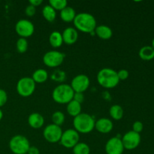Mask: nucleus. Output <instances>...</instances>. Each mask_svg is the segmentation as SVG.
Wrapping results in <instances>:
<instances>
[{
	"mask_svg": "<svg viewBox=\"0 0 154 154\" xmlns=\"http://www.w3.org/2000/svg\"><path fill=\"white\" fill-rule=\"evenodd\" d=\"M73 23L77 30L88 34L94 32L97 26L96 18L92 14L86 12L76 14Z\"/></svg>",
	"mask_w": 154,
	"mask_h": 154,
	"instance_id": "f257e3e1",
	"label": "nucleus"
},
{
	"mask_svg": "<svg viewBox=\"0 0 154 154\" xmlns=\"http://www.w3.org/2000/svg\"><path fill=\"white\" fill-rule=\"evenodd\" d=\"M97 81L104 88L112 89L118 85L120 80L117 76V72L109 68H104L98 72Z\"/></svg>",
	"mask_w": 154,
	"mask_h": 154,
	"instance_id": "f03ea898",
	"label": "nucleus"
},
{
	"mask_svg": "<svg viewBox=\"0 0 154 154\" xmlns=\"http://www.w3.org/2000/svg\"><path fill=\"white\" fill-rule=\"evenodd\" d=\"M73 126L78 133L88 134L95 129V120L89 114L81 113L74 117Z\"/></svg>",
	"mask_w": 154,
	"mask_h": 154,
	"instance_id": "7ed1b4c3",
	"label": "nucleus"
},
{
	"mask_svg": "<svg viewBox=\"0 0 154 154\" xmlns=\"http://www.w3.org/2000/svg\"><path fill=\"white\" fill-rule=\"evenodd\" d=\"M75 92L69 84H60L54 88L52 98L58 104H68L73 99Z\"/></svg>",
	"mask_w": 154,
	"mask_h": 154,
	"instance_id": "20e7f679",
	"label": "nucleus"
},
{
	"mask_svg": "<svg viewBox=\"0 0 154 154\" xmlns=\"http://www.w3.org/2000/svg\"><path fill=\"white\" fill-rule=\"evenodd\" d=\"M29 147V141L23 135H14L9 141V148L14 154H27Z\"/></svg>",
	"mask_w": 154,
	"mask_h": 154,
	"instance_id": "39448f33",
	"label": "nucleus"
},
{
	"mask_svg": "<svg viewBox=\"0 0 154 154\" xmlns=\"http://www.w3.org/2000/svg\"><path fill=\"white\" fill-rule=\"evenodd\" d=\"M35 90V83L32 78L24 77L20 78L17 84V92L23 97L32 96Z\"/></svg>",
	"mask_w": 154,
	"mask_h": 154,
	"instance_id": "423d86ee",
	"label": "nucleus"
},
{
	"mask_svg": "<svg viewBox=\"0 0 154 154\" xmlns=\"http://www.w3.org/2000/svg\"><path fill=\"white\" fill-rule=\"evenodd\" d=\"M65 54L57 51H51L47 52L43 57V63L50 68L60 66L64 61Z\"/></svg>",
	"mask_w": 154,
	"mask_h": 154,
	"instance_id": "0eeeda50",
	"label": "nucleus"
},
{
	"mask_svg": "<svg viewBox=\"0 0 154 154\" xmlns=\"http://www.w3.org/2000/svg\"><path fill=\"white\" fill-rule=\"evenodd\" d=\"M79 133L74 129H69L63 132L60 142L66 148H73L79 142Z\"/></svg>",
	"mask_w": 154,
	"mask_h": 154,
	"instance_id": "6e6552de",
	"label": "nucleus"
},
{
	"mask_svg": "<svg viewBox=\"0 0 154 154\" xmlns=\"http://www.w3.org/2000/svg\"><path fill=\"white\" fill-rule=\"evenodd\" d=\"M63 135L61 127L54 124H49L45 128L43 131V136L45 139L49 143L59 142Z\"/></svg>",
	"mask_w": 154,
	"mask_h": 154,
	"instance_id": "1a4fd4ad",
	"label": "nucleus"
},
{
	"mask_svg": "<svg viewBox=\"0 0 154 154\" xmlns=\"http://www.w3.org/2000/svg\"><path fill=\"white\" fill-rule=\"evenodd\" d=\"M15 31L20 38H26L33 35L35 26L29 20H20L15 25Z\"/></svg>",
	"mask_w": 154,
	"mask_h": 154,
	"instance_id": "9d476101",
	"label": "nucleus"
},
{
	"mask_svg": "<svg viewBox=\"0 0 154 154\" xmlns=\"http://www.w3.org/2000/svg\"><path fill=\"white\" fill-rule=\"evenodd\" d=\"M121 141L125 150H132L139 146L141 143V135L132 130L129 131L122 137Z\"/></svg>",
	"mask_w": 154,
	"mask_h": 154,
	"instance_id": "9b49d317",
	"label": "nucleus"
},
{
	"mask_svg": "<svg viewBox=\"0 0 154 154\" xmlns=\"http://www.w3.org/2000/svg\"><path fill=\"white\" fill-rule=\"evenodd\" d=\"M90 78L85 75H78L72 79L71 87L75 93H84L90 87Z\"/></svg>",
	"mask_w": 154,
	"mask_h": 154,
	"instance_id": "f8f14e48",
	"label": "nucleus"
},
{
	"mask_svg": "<svg viewBox=\"0 0 154 154\" xmlns=\"http://www.w3.org/2000/svg\"><path fill=\"white\" fill-rule=\"evenodd\" d=\"M124 150L121 138L120 137L110 138L105 144V152L107 154H123Z\"/></svg>",
	"mask_w": 154,
	"mask_h": 154,
	"instance_id": "ddd939ff",
	"label": "nucleus"
},
{
	"mask_svg": "<svg viewBox=\"0 0 154 154\" xmlns=\"http://www.w3.org/2000/svg\"><path fill=\"white\" fill-rule=\"evenodd\" d=\"M95 128L99 132L102 134L109 133L114 128L113 122L108 118H100L95 122Z\"/></svg>",
	"mask_w": 154,
	"mask_h": 154,
	"instance_id": "4468645a",
	"label": "nucleus"
},
{
	"mask_svg": "<svg viewBox=\"0 0 154 154\" xmlns=\"http://www.w3.org/2000/svg\"><path fill=\"white\" fill-rule=\"evenodd\" d=\"M62 36H63V43L68 45H74L76 43L78 38V30L73 27H68L63 32Z\"/></svg>",
	"mask_w": 154,
	"mask_h": 154,
	"instance_id": "2eb2a0df",
	"label": "nucleus"
},
{
	"mask_svg": "<svg viewBox=\"0 0 154 154\" xmlns=\"http://www.w3.org/2000/svg\"><path fill=\"white\" fill-rule=\"evenodd\" d=\"M28 123L30 127H32V129H40L45 123V119H44L43 116L39 113H32L28 117Z\"/></svg>",
	"mask_w": 154,
	"mask_h": 154,
	"instance_id": "dca6fc26",
	"label": "nucleus"
},
{
	"mask_svg": "<svg viewBox=\"0 0 154 154\" xmlns=\"http://www.w3.org/2000/svg\"><path fill=\"white\" fill-rule=\"evenodd\" d=\"M95 33L99 38L103 39V40L110 39L113 35L112 29L109 26H107L105 25H100L96 26Z\"/></svg>",
	"mask_w": 154,
	"mask_h": 154,
	"instance_id": "f3484780",
	"label": "nucleus"
},
{
	"mask_svg": "<svg viewBox=\"0 0 154 154\" xmlns=\"http://www.w3.org/2000/svg\"><path fill=\"white\" fill-rule=\"evenodd\" d=\"M75 17H76V12H75V9L70 6H67L60 11V18L64 22H73Z\"/></svg>",
	"mask_w": 154,
	"mask_h": 154,
	"instance_id": "a211bd4d",
	"label": "nucleus"
},
{
	"mask_svg": "<svg viewBox=\"0 0 154 154\" xmlns=\"http://www.w3.org/2000/svg\"><path fill=\"white\" fill-rule=\"evenodd\" d=\"M67 113L72 117H75L81 113V104L78 103L76 101L72 99L70 102L67 104Z\"/></svg>",
	"mask_w": 154,
	"mask_h": 154,
	"instance_id": "6ab92c4d",
	"label": "nucleus"
},
{
	"mask_svg": "<svg viewBox=\"0 0 154 154\" xmlns=\"http://www.w3.org/2000/svg\"><path fill=\"white\" fill-rule=\"evenodd\" d=\"M140 58L144 61H150L154 59V49L151 46H144L138 53Z\"/></svg>",
	"mask_w": 154,
	"mask_h": 154,
	"instance_id": "aec40b11",
	"label": "nucleus"
},
{
	"mask_svg": "<svg viewBox=\"0 0 154 154\" xmlns=\"http://www.w3.org/2000/svg\"><path fill=\"white\" fill-rule=\"evenodd\" d=\"M48 74L45 69H39L35 71L32 76V79L34 81V82L37 84H42L45 83L48 80Z\"/></svg>",
	"mask_w": 154,
	"mask_h": 154,
	"instance_id": "412c9836",
	"label": "nucleus"
},
{
	"mask_svg": "<svg viewBox=\"0 0 154 154\" xmlns=\"http://www.w3.org/2000/svg\"><path fill=\"white\" fill-rule=\"evenodd\" d=\"M49 42L51 46L54 48H60L63 43V39L62 34L58 31H54L51 33L49 36Z\"/></svg>",
	"mask_w": 154,
	"mask_h": 154,
	"instance_id": "4be33fe9",
	"label": "nucleus"
},
{
	"mask_svg": "<svg viewBox=\"0 0 154 154\" xmlns=\"http://www.w3.org/2000/svg\"><path fill=\"white\" fill-rule=\"evenodd\" d=\"M42 15L47 21L52 23L56 20L57 12L51 5H45L42 9Z\"/></svg>",
	"mask_w": 154,
	"mask_h": 154,
	"instance_id": "5701e85b",
	"label": "nucleus"
},
{
	"mask_svg": "<svg viewBox=\"0 0 154 154\" xmlns=\"http://www.w3.org/2000/svg\"><path fill=\"white\" fill-rule=\"evenodd\" d=\"M109 114L112 119L115 120H120L123 118L124 111L120 105H114L110 108Z\"/></svg>",
	"mask_w": 154,
	"mask_h": 154,
	"instance_id": "b1692460",
	"label": "nucleus"
},
{
	"mask_svg": "<svg viewBox=\"0 0 154 154\" xmlns=\"http://www.w3.org/2000/svg\"><path fill=\"white\" fill-rule=\"evenodd\" d=\"M74 154H90V148L88 144L84 142H78L73 147Z\"/></svg>",
	"mask_w": 154,
	"mask_h": 154,
	"instance_id": "393cba45",
	"label": "nucleus"
},
{
	"mask_svg": "<svg viewBox=\"0 0 154 154\" xmlns=\"http://www.w3.org/2000/svg\"><path fill=\"white\" fill-rule=\"evenodd\" d=\"M49 5H51L55 11L62 10L68 6V2L66 0H50Z\"/></svg>",
	"mask_w": 154,
	"mask_h": 154,
	"instance_id": "a878e982",
	"label": "nucleus"
},
{
	"mask_svg": "<svg viewBox=\"0 0 154 154\" xmlns=\"http://www.w3.org/2000/svg\"><path fill=\"white\" fill-rule=\"evenodd\" d=\"M65 114L62 111H56L52 115L53 124L60 126L65 122Z\"/></svg>",
	"mask_w": 154,
	"mask_h": 154,
	"instance_id": "bb28decb",
	"label": "nucleus"
},
{
	"mask_svg": "<svg viewBox=\"0 0 154 154\" xmlns=\"http://www.w3.org/2000/svg\"><path fill=\"white\" fill-rule=\"evenodd\" d=\"M51 78L56 82H63L66 79V74L64 71L57 69L53 72Z\"/></svg>",
	"mask_w": 154,
	"mask_h": 154,
	"instance_id": "cd10ccee",
	"label": "nucleus"
},
{
	"mask_svg": "<svg viewBox=\"0 0 154 154\" xmlns=\"http://www.w3.org/2000/svg\"><path fill=\"white\" fill-rule=\"evenodd\" d=\"M28 42H27L26 38H20L16 43V48L17 50L20 54H23L28 49Z\"/></svg>",
	"mask_w": 154,
	"mask_h": 154,
	"instance_id": "c85d7f7f",
	"label": "nucleus"
},
{
	"mask_svg": "<svg viewBox=\"0 0 154 154\" xmlns=\"http://www.w3.org/2000/svg\"><path fill=\"white\" fill-rule=\"evenodd\" d=\"M143 129H144V125L140 121H135L132 125V131L136 133H141L143 131Z\"/></svg>",
	"mask_w": 154,
	"mask_h": 154,
	"instance_id": "c756f323",
	"label": "nucleus"
},
{
	"mask_svg": "<svg viewBox=\"0 0 154 154\" xmlns=\"http://www.w3.org/2000/svg\"><path fill=\"white\" fill-rule=\"evenodd\" d=\"M8 101L7 93L2 89H0V108L4 106Z\"/></svg>",
	"mask_w": 154,
	"mask_h": 154,
	"instance_id": "7c9ffc66",
	"label": "nucleus"
},
{
	"mask_svg": "<svg viewBox=\"0 0 154 154\" xmlns=\"http://www.w3.org/2000/svg\"><path fill=\"white\" fill-rule=\"evenodd\" d=\"M129 72L126 69H121L119 72H117V76H118L120 81H125L129 78Z\"/></svg>",
	"mask_w": 154,
	"mask_h": 154,
	"instance_id": "2f4dec72",
	"label": "nucleus"
},
{
	"mask_svg": "<svg viewBox=\"0 0 154 154\" xmlns=\"http://www.w3.org/2000/svg\"><path fill=\"white\" fill-rule=\"evenodd\" d=\"M36 12V8L34 6L31 5H29L26 8L25 13L26 14L27 17H32L35 14Z\"/></svg>",
	"mask_w": 154,
	"mask_h": 154,
	"instance_id": "473e14b6",
	"label": "nucleus"
},
{
	"mask_svg": "<svg viewBox=\"0 0 154 154\" xmlns=\"http://www.w3.org/2000/svg\"><path fill=\"white\" fill-rule=\"evenodd\" d=\"M73 100L76 101L80 104H82L84 101V96L82 93H75L73 96Z\"/></svg>",
	"mask_w": 154,
	"mask_h": 154,
	"instance_id": "72a5a7b5",
	"label": "nucleus"
},
{
	"mask_svg": "<svg viewBox=\"0 0 154 154\" xmlns=\"http://www.w3.org/2000/svg\"><path fill=\"white\" fill-rule=\"evenodd\" d=\"M27 154H40V151L38 147H35V146H30Z\"/></svg>",
	"mask_w": 154,
	"mask_h": 154,
	"instance_id": "f704fd0d",
	"label": "nucleus"
},
{
	"mask_svg": "<svg viewBox=\"0 0 154 154\" xmlns=\"http://www.w3.org/2000/svg\"><path fill=\"white\" fill-rule=\"evenodd\" d=\"M42 2H43L42 0H30V1L29 2V5H31L34 6V7L35 8L39 6L40 5H42Z\"/></svg>",
	"mask_w": 154,
	"mask_h": 154,
	"instance_id": "c9c22d12",
	"label": "nucleus"
},
{
	"mask_svg": "<svg viewBox=\"0 0 154 154\" xmlns=\"http://www.w3.org/2000/svg\"><path fill=\"white\" fill-rule=\"evenodd\" d=\"M2 117H3V112H2V110L0 109V121H1V120H2Z\"/></svg>",
	"mask_w": 154,
	"mask_h": 154,
	"instance_id": "e433bc0d",
	"label": "nucleus"
},
{
	"mask_svg": "<svg viewBox=\"0 0 154 154\" xmlns=\"http://www.w3.org/2000/svg\"><path fill=\"white\" fill-rule=\"evenodd\" d=\"M151 47L154 49V38L153 39V41H152V46Z\"/></svg>",
	"mask_w": 154,
	"mask_h": 154,
	"instance_id": "4c0bfd02",
	"label": "nucleus"
}]
</instances>
